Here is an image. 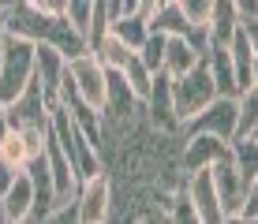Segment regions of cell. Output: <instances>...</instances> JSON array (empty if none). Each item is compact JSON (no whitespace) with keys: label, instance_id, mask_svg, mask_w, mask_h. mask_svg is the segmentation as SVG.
Instances as JSON below:
<instances>
[{"label":"cell","instance_id":"cell-1","mask_svg":"<svg viewBox=\"0 0 258 224\" xmlns=\"http://www.w3.org/2000/svg\"><path fill=\"white\" fill-rule=\"evenodd\" d=\"M34 45L23 34L4 30V56H0V105H12L34 83Z\"/></svg>","mask_w":258,"mask_h":224},{"label":"cell","instance_id":"cell-2","mask_svg":"<svg viewBox=\"0 0 258 224\" xmlns=\"http://www.w3.org/2000/svg\"><path fill=\"white\" fill-rule=\"evenodd\" d=\"M68 83H71L75 97L86 109H94L97 116L105 112V83H109V71L101 67V60H97L90 49L68 56Z\"/></svg>","mask_w":258,"mask_h":224},{"label":"cell","instance_id":"cell-3","mask_svg":"<svg viewBox=\"0 0 258 224\" xmlns=\"http://www.w3.org/2000/svg\"><path fill=\"white\" fill-rule=\"evenodd\" d=\"M217 97V86H213V75L206 67V56L195 64L187 75L172 79V109H176V123L191 120L195 112H202L206 105Z\"/></svg>","mask_w":258,"mask_h":224},{"label":"cell","instance_id":"cell-4","mask_svg":"<svg viewBox=\"0 0 258 224\" xmlns=\"http://www.w3.org/2000/svg\"><path fill=\"white\" fill-rule=\"evenodd\" d=\"M112 202H116V187H112V176L105 172H94V176H83L75 187V220L83 224H101L112 217Z\"/></svg>","mask_w":258,"mask_h":224},{"label":"cell","instance_id":"cell-5","mask_svg":"<svg viewBox=\"0 0 258 224\" xmlns=\"http://www.w3.org/2000/svg\"><path fill=\"white\" fill-rule=\"evenodd\" d=\"M225 49H228V60H232V71H236V90L258 86V23H236Z\"/></svg>","mask_w":258,"mask_h":224},{"label":"cell","instance_id":"cell-6","mask_svg":"<svg viewBox=\"0 0 258 224\" xmlns=\"http://www.w3.org/2000/svg\"><path fill=\"white\" fill-rule=\"evenodd\" d=\"M213 172V187H217V198H221V224H236V209L239 202L247 198V191L258 183H251V179L239 176V168L232 165V157H221L210 165Z\"/></svg>","mask_w":258,"mask_h":224},{"label":"cell","instance_id":"cell-7","mask_svg":"<svg viewBox=\"0 0 258 224\" xmlns=\"http://www.w3.org/2000/svg\"><path fill=\"white\" fill-rule=\"evenodd\" d=\"M183 194L191 202V213L199 224H221V198H217V187H213V172L206 168H195V172H183Z\"/></svg>","mask_w":258,"mask_h":224},{"label":"cell","instance_id":"cell-8","mask_svg":"<svg viewBox=\"0 0 258 224\" xmlns=\"http://www.w3.org/2000/svg\"><path fill=\"white\" fill-rule=\"evenodd\" d=\"M64 71H68V56L49 41H38L34 45V83L45 94L49 105H56V94H60V83H64Z\"/></svg>","mask_w":258,"mask_h":224},{"label":"cell","instance_id":"cell-9","mask_svg":"<svg viewBox=\"0 0 258 224\" xmlns=\"http://www.w3.org/2000/svg\"><path fill=\"white\" fill-rule=\"evenodd\" d=\"M34 183L30 176H26V168H19V172L12 176V183H8V191L0 194V220L8 224H23L34 217Z\"/></svg>","mask_w":258,"mask_h":224},{"label":"cell","instance_id":"cell-10","mask_svg":"<svg viewBox=\"0 0 258 224\" xmlns=\"http://www.w3.org/2000/svg\"><path fill=\"white\" fill-rule=\"evenodd\" d=\"M228 157V142L217 138V134H183V154H180V168L183 172H195V168H206L213 161Z\"/></svg>","mask_w":258,"mask_h":224},{"label":"cell","instance_id":"cell-11","mask_svg":"<svg viewBox=\"0 0 258 224\" xmlns=\"http://www.w3.org/2000/svg\"><path fill=\"white\" fill-rule=\"evenodd\" d=\"M202 60V52L195 49L187 38H180V34H165V56H161V71L168 79H180L187 75V71Z\"/></svg>","mask_w":258,"mask_h":224},{"label":"cell","instance_id":"cell-12","mask_svg":"<svg viewBox=\"0 0 258 224\" xmlns=\"http://www.w3.org/2000/svg\"><path fill=\"white\" fill-rule=\"evenodd\" d=\"M86 49H90L94 56L101 60L105 71H123V67H127V60L135 56V49H131V45H123L116 34H109V30H105L94 45H86Z\"/></svg>","mask_w":258,"mask_h":224},{"label":"cell","instance_id":"cell-13","mask_svg":"<svg viewBox=\"0 0 258 224\" xmlns=\"http://www.w3.org/2000/svg\"><path fill=\"white\" fill-rule=\"evenodd\" d=\"M206 56V67L213 75V86H217V94H239L236 90V71H232V60H228V49L217 41H210V49L202 52Z\"/></svg>","mask_w":258,"mask_h":224},{"label":"cell","instance_id":"cell-14","mask_svg":"<svg viewBox=\"0 0 258 224\" xmlns=\"http://www.w3.org/2000/svg\"><path fill=\"white\" fill-rule=\"evenodd\" d=\"M109 34H116V38L123 45H131V49H139L142 41H146V34H150V26L146 19H142L139 12H127V15H116V19H109V26H105Z\"/></svg>","mask_w":258,"mask_h":224},{"label":"cell","instance_id":"cell-15","mask_svg":"<svg viewBox=\"0 0 258 224\" xmlns=\"http://www.w3.org/2000/svg\"><path fill=\"white\" fill-rule=\"evenodd\" d=\"M30 161V150H26V138L19 127H8V134L0 138V165H12V168H23Z\"/></svg>","mask_w":258,"mask_h":224},{"label":"cell","instance_id":"cell-16","mask_svg":"<svg viewBox=\"0 0 258 224\" xmlns=\"http://www.w3.org/2000/svg\"><path fill=\"white\" fill-rule=\"evenodd\" d=\"M120 75H123V83H127V90L142 101V97H146V90H150V79H154V71L142 64L139 56H131V60H127V67H123Z\"/></svg>","mask_w":258,"mask_h":224},{"label":"cell","instance_id":"cell-17","mask_svg":"<svg viewBox=\"0 0 258 224\" xmlns=\"http://www.w3.org/2000/svg\"><path fill=\"white\" fill-rule=\"evenodd\" d=\"M135 56L146 64L150 71H161V56H165V34H157V30H150L146 34V41L135 49Z\"/></svg>","mask_w":258,"mask_h":224},{"label":"cell","instance_id":"cell-18","mask_svg":"<svg viewBox=\"0 0 258 224\" xmlns=\"http://www.w3.org/2000/svg\"><path fill=\"white\" fill-rule=\"evenodd\" d=\"M172 4L180 8V15L195 26H210V19H213V0H172Z\"/></svg>","mask_w":258,"mask_h":224},{"label":"cell","instance_id":"cell-19","mask_svg":"<svg viewBox=\"0 0 258 224\" xmlns=\"http://www.w3.org/2000/svg\"><path fill=\"white\" fill-rule=\"evenodd\" d=\"M90 8H94V0H68V23L83 38H86V26H90Z\"/></svg>","mask_w":258,"mask_h":224},{"label":"cell","instance_id":"cell-20","mask_svg":"<svg viewBox=\"0 0 258 224\" xmlns=\"http://www.w3.org/2000/svg\"><path fill=\"white\" fill-rule=\"evenodd\" d=\"M23 4L41 15H68V0H23Z\"/></svg>","mask_w":258,"mask_h":224},{"label":"cell","instance_id":"cell-21","mask_svg":"<svg viewBox=\"0 0 258 224\" xmlns=\"http://www.w3.org/2000/svg\"><path fill=\"white\" fill-rule=\"evenodd\" d=\"M239 23H258V0H228Z\"/></svg>","mask_w":258,"mask_h":224},{"label":"cell","instance_id":"cell-22","mask_svg":"<svg viewBox=\"0 0 258 224\" xmlns=\"http://www.w3.org/2000/svg\"><path fill=\"white\" fill-rule=\"evenodd\" d=\"M161 4H165V0H139V8H135V12L142 15V19H150V15H154Z\"/></svg>","mask_w":258,"mask_h":224},{"label":"cell","instance_id":"cell-23","mask_svg":"<svg viewBox=\"0 0 258 224\" xmlns=\"http://www.w3.org/2000/svg\"><path fill=\"white\" fill-rule=\"evenodd\" d=\"M8 127H12V120H8V109H4V105H0V138H4V134H8Z\"/></svg>","mask_w":258,"mask_h":224},{"label":"cell","instance_id":"cell-24","mask_svg":"<svg viewBox=\"0 0 258 224\" xmlns=\"http://www.w3.org/2000/svg\"><path fill=\"white\" fill-rule=\"evenodd\" d=\"M4 19H8V0H0V34H4Z\"/></svg>","mask_w":258,"mask_h":224},{"label":"cell","instance_id":"cell-25","mask_svg":"<svg viewBox=\"0 0 258 224\" xmlns=\"http://www.w3.org/2000/svg\"><path fill=\"white\" fill-rule=\"evenodd\" d=\"M0 56H4V34H0Z\"/></svg>","mask_w":258,"mask_h":224}]
</instances>
